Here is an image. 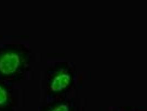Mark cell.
<instances>
[{
    "instance_id": "cell-4",
    "label": "cell",
    "mask_w": 147,
    "mask_h": 111,
    "mask_svg": "<svg viewBox=\"0 0 147 111\" xmlns=\"http://www.w3.org/2000/svg\"><path fill=\"white\" fill-rule=\"evenodd\" d=\"M52 111H68V109L66 106L60 105L54 108Z\"/></svg>"
},
{
    "instance_id": "cell-2",
    "label": "cell",
    "mask_w": 147,
    "mask_h": 111,
    "mask_svg": "<svg viewBox=\"0 0 147 111\" xmlns=\"http://www.w3.org/2000/svg\"><path fill=\"white\" fill-rule=\"evenodd\" d=\"M69 81V77L66 74H60L54 78L52 82L51 88L53 91H60L67 85Z\"/></svg>"
},
{
    "instance_id": "cell-1",
    "label": "cell",
    "mask_w": 147,
    "mask_h": 111,
    "mask_svg": "<svg viewBox=\"0 0 147 111\" xmlns=\"http://www.w3.org/2000/svg\"><path fill=\"white\" fill-rule=\"evenodd\" d=\"M20 65L18 55L9 52L3 54L0 59V71L4 74L14 72Z\"/></svg>"
},
{
    "instance_id": "cell-3",
    "label": "cell",
    "mask_w": 147,
    "mask_h": 111,
    "mask_svg": "<svg viewBox=\"0 0 147 111\" xmlns=\"http://www.w3.org/2000/svg\"><path fill=\"white\" fill-rule=\"evenodd\" d=\"M7 97L6 91L0 86V104H4L7 100Z\"/></svg>"
}]
</instances>
